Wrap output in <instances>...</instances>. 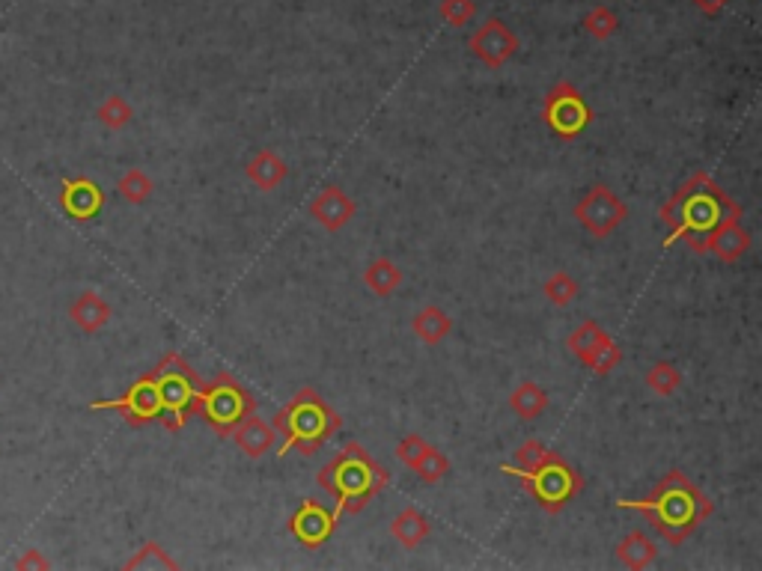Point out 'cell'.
Returning a JSON list of instances; mask_svg holds the SVG:
<instances>
[{
    "label": "cell",
    "instance_id": "obj_1",
    "mask_svg": "<svg viewBox=\"0 0 762 571\" xmlns=\"http://www.w3.org/2000/svg\"><path fill=\"white\" fill-rule=\"evenodd\" d=\"M742 215V206L706 170H697L661 206V224L670 227L664 244L670 247L685 238L688 250L706 253V241L712 238V232Z\"/></svg>",
    "mask_w": 762,
    "mask_h": 571
},
{
    "label": "cell",
    "instance_id": "obj_2",
    "mask_svg": "<svg viewBox=\"0 0 762 571\" xmlns=\"http://www.w3.org/2000/svg\"><path fill=\"white\" fill-rule=\"evenodd\" d=\"M617 509L640 512L643 518H649V524L667 545H682L709 521L715 503L700 491V485L688 473L667 470L649 497L617 500Z\"/></svg>",
    "mask_w": 762,
    "mask_h": 571
},
{
    "label": "cell",
    "instance_id": "obj_3",
    "mask_svg": "<svg viewBox=\"0 0 762 571\" xmlns=\"http://www.w3.org/2000/svg\"><path fill=\"white\" fill-rule=\"evenodd\" d=\"M316 482L337 500L334 518L340 521V515L364 512L387 488L390 473L358 441H349L337 456L319 470Z\"/></svg>",
    "mask_w": 762,
    "mask_h": 571
},
{
    "label": "cell",
    "instance_id": "obj_4",
    "mask_svg": "<svg viewBox=\"0 0 762 571\" xmlns=\"http://www.w3.org/2000/svg\"><path fill=\"white\" fill-rule=\"evenodd\" d=\"M515 461L518 464H501V470L518 476V482L536 497V503L548 515L563 512L584 491V476L566 458L545 450L539 441H524L515 450Z\"/></svg>",
    "mask_w": 762,
    "mask_h": 571
},
{
    "label": "cell",
    "instance_id": "obj_5",
    "mask_svg": "<svg viewBox=\"0 0 762 571\" xmlns=\"http://www.w3.org/2000/svg\"><path fill=\"white\" fill-rule=\"evenodd\" d=\"M280 435L277 458L289 450H298L304 456H316L343 426L340 414L319 396L313 387H301L274 417L271 423Z\"/></svg>",
    "mask_w": 762,
    "mask_h": 571
},
{
    "label": "cell",
    "instance_id": "obj_6",
    "mask_svg": "<svg viewBox=\"0 0 762 571\" xmlns=\"http://www.w3.org/2000/svg\"><path fill=\"white\" fill-rule=\"evenodd\" d=\"M158 393H161V426H167V432H179L191 414L200 411V393H203V381L200 375L188 366V360L176 351H167L161 357V363L152 369Z\"/></svg>",
    "mask_w": 762,
    "mask_h": 571
},
{
    "label": "cell",
    "instance_id": "obj_7",
    "mask_svg": "<svg viewBox=\"0 0 762 571\" xmlns=\"http://www.w3.org/2000/svg\"><path fill=\"white\" fill-rule=\"evenodd\" d=\"M197 414H203V420L215 429L218 438H230L245 417L256 414V399L236 375L221 372L209 384H203Z\"/></svg>",
    "mask_w": 762,
    "mask_h": 571
},
{
    "label": "cell",
    "instance_id": "obj_8",
    "mask_svg": "<svg viewBox=\"0 0 762 571\" xmlns=\"http://www.w3.org/2000/svg\"><path fill=\"white\" fill-rule=\"evenodd\" d=\"M542 122L557 137L575 140L593 122V111H590V105H587V99L581 96L578 87H572L569 81H557L542 99Z\"/></svg>",
    "mask_w": 762,
    "mask_h": 571
},
{
    "label": "cell",
    "instance_id": "obj_9",
    "mask_svg": "<svg viewBox=\"0 0 762 571\" xmlns=\"http://www.w3.org/2000/svg\"><path fill=\"white\" fill-rule=\"evenodd\" d=\"M566 348L596 375H611L623 363V348L614 343V337L599 322H593V319L578 325L569 334Z\"/></svg>",
    "mask_w": 762,
    "mask_h": 571
},
{
    "label": "cell",
    "instance_id": "obj_10",
    "mask_svg": "<svg viewBox=\"0 0 762 571\" xmlns=\"http://www.w3.org/2000/svg\"><path fill=\"white\" fill-rule=\"evenodd\" d=\"M575 218L578 224L587 229L593 238H608L614 229L620 227L629 218V206L620 200V194H614V188L608 185H593L575 206Z\"/></svg>",
    "mask_w": 762,
    "mask_h": 571
},
{
    "label": "cell",
    "instance_id": "obj_11",
    "mask_svg": "<svg viewBox=\"0 0 762 571\" xmlns=\"http://www.w3.org/2000/svg\"><path fill=\"white\" fill-rule=\"evenodd\" d=\"M93 411H120L131 426H146V423H161V393L155 384V375H143L137 378L120 399H108V402H93Z\"/></svg>",
    "mask_w": 762,
    "mask_h": 571
},
{
    "label": "cell",
    "instance_id": "obj_12",
    "mask_svg": "<svg viewBox=\"0 0 762 571\" xmlns=\"http://www.w3.org/2000/svg\"><path fill=\"white\" fill-rule=\"evenodd\" d=\"M471 54L486 66V69H501L518 54V36L512 33L507 21L501 18H489L483 27H477V33L468 39Z\"/></svg>",
    "mask_w": 762,
    "mask_h": 571
},
{
    "label": "cell",
    "instance_id": "obj_13",
    "mask_svg": "<svg viewBox=\"0 0 762 571\" xmlns=\"http://www.w3.org/2000/svg\"><path fill=\"white\" fill-rule=\"evenodd\" d=\"M334 530H337V518L319 500H301V506L289 518V533L304 548H322L334 536Z\"/></svg>",
    "mask_w": 762,
    "mask_h": 571
},
{
    "label": "cell",
    "instance_id": "obj_14",
    "mask_svg": "<svg viewBox=\"0 0 762 571\" xmlns=\"http://www.w3.org/2000/svg\"><path fill=\"white\" fill-rule=\"evenodd\" d=\"M307 212H310V218H313L319 227H325L328 232H340V229L355 218L358 206H355V200H352L343 188L328 185L325 191H319V194L310 200Z\"/></svg>",
    "mask_w": 762,
    "mask_h": 571
},
{
    "label": "cell",
    "instance_id": "obj_15",
    "mask_svg": "<svg viewBox=\"0 0 762 571\" xmlns=\"http://www.w3.org/2000/svg\"><path fill=\"white\" fill-rule=\"evenodd\" d=\"M60 206L66 215H72L75 221H93L102 206H105V194L102 188L87 179V176H75V179H63V194H60Z\"/></svg>",
    "mask_w": 762,
    "mask_h": 571
},
{
    "label": "cell",
    "instance_id": "obj_16",
    "mask_svg": "<svg viewBox=\"0 0 762 571\" xmlns=\"http://www.w3.org/2000/svg\"><path fill=\"white\" fill-rule=\"evenodd\" d=\"M751 247H754V235L742 227V218H733V221L721 224L712 232V238L706 241V253L718 256L727 265L739 262Z\"/></svg>",
    "mask_w": 762,
    "mask_h": 571
},
{
    "label": "cell",
    "instance_id": "obj_17",
    "mask_svg": "<svg viewBox=\"0 0 762 571\" xmlns=\"http://www.w3.org/2000/svg\"><path fill=\"white\" fill-rule=\"evenodd\" d=\"M233 441L248 458H262L277 447V429L265 423L262 417L251 414L233 429Z\"/></svg>",
    "mask_w": 762,
    "mask_h": 571
},
{
    "label": "cell",
    "instance_id": "obj_18",
    "mask_svg": "<svg viewBox=\"0 0 762 571\" xmlns=\"http://www.w3.org/2000/svg\"><path fill=\"white\" fill-rule=\"evenodd\" d=\"M69 316H72V322H75L84 334H96V331H102V328L111 322L114 310H111V304H108L96 289H87V292H81V295L75 298V304L69 307Z\"/></svg>",
    "mask_w": 762,
    "mask_h": 571
},
{
    "label": "cell",
    "instance_id": "obj_19",
    "mask_svg": "<svg viewBox=\"0 0 762 571\" xmlns=\"http://www.w3.org/2000/svg\"><path fill=\"white\" fill-rule=\"evenodd\" d=\"M245 176L251 179V185L259 188V191H274L289 176V167H286V161L274 149H259L254 158L245 164Z\"/></svg>",
    "mask_w": 762,
    "mask_h": 571
},
{
    "label": "cell",
    "instance_id": "obj_20",
    "mask_svg": "<svg viewBox=\"0 0 762 571\" xmlns=\"http://www.w3.org/2000/svg\"><path fill=\"white\" fill-rule=\"evenodd\" d=\"M432 533V524L429 518L417 509V506H405L393 521H390V536L405 548V551H414L420 548Z\"/></svg>",
    "mask_w": 762,
    "mask_h": 571
},
{
    "label": "cell",
    "instance_id": "obj_21",
    "mask_svg": "<svg viewBox=\"0 0 762 571\" xmlns=\"http://www.w3.org/2000/svg\"><path fill=\"white\" fill-rule=\"evenodd\" d=\"M411 331H414V337H417L420 343L441 345L450 337V331H453V319H450L441 307L429 304V307H423L420 313H414Z\"/></svg>",
    "mask_w": 762,
    "mask_h": 571
},
{
    "label": "cell",
    "instance_id": "obj_22",
    "mask_svg": "<svg viewBox=\"0 0 762 571\" xmlns=\"http://www.w3.org/2000/svg\"><path fill=\"white\" fill-rule=\"evenodd\" d=\"M617 560L632 571L652 569L658 560V545L643 533V530H632L620 545H617Z\"/></svg>",
    "mask_w": 762,
    "mask_h": 571
},
{
    "label": "cell",
    "instance_id": "obj_23",
    "mask_svg": "<svg viewBox=\"0 0 762 571\" xmlns=\"http://www.w3.org/2000/svg\"><path fill=\"white\" fill-rule=\"evenodd\" d=\"M509 408H512V414L518 417V420H524V423H530V420H536V417H542L545 414V408H548V393L536 384V381H521L512 393H509Z\"/></svg>",
    "mask_w": 762,
    "mask_h": 571
},
{
    "label": "cell",
    "instance_id": "obj_24",
    "mask_svg": "<svg viewBox=\"0 0 762 571\" xmlns=\"http://www.w3.org/2000/svg\"><path fill=\"white\" fill-rule=\"evenodd\" d=\"M364 283H367V289H370L373 295L390 298V295L399 289V283H402V271L396 268L393 259L381 256V259L370 262V265L364 268Z\"/></svg>",
    "mask_w": 762,
    "mask_h": 571
},
{
    "label": "cell",
    "instance_id": "obj_25",
    "mask_svg": "<svg viewBox=\"0 0 762 571\" xmlns=\"http://www.w3.org/2000/svg\"><path fill=\"white\" fill-rule=\"evenodd\" d=\"M646 384H649V390L655 393V396H673L679 387H682V372H679V366L676 363H670V360H658V363H652L649 366V372H646Z\"/></svg>",
    "mask_w": 762,
    "mask_h": 571
},
{
    "label": "cell",
    "instance_id": "obj_26",
    "mask_svg": "<svg viewBox=\"0 0 762 571\" xmlns=\"http://www.w3.org/2000/svg\"><path fill=\"white\" fill-rule=\"evenodd\" d=\"M117 191L123 194V200H126V203H131V206H143V203L152 197L155 185H152V179H149V173H146V170H140V167H131V170H126V173L120 176V182H117Z\"/></svg>",
    "mask_w": 762,
    "mask_h": 571
},
{
    "label": "cell",
    "instance_id": "obj_27",
    "mask_svg": "<svg viewBox=\"0 0 762 571\" xmlns=\"http://www.w3.org/2000/svg\"><path fill=\"white\" fill-rule=\"evenodd\" d=\"M542 292H545V298H548L554 307H569V304L578 298V280H575L572 274H566V271H554V274L545 280Z\"/></svg>",
    "mask_w": 762,
    "mask_h": 571
},
{
    "label": "cell",
    "instance_id": "obj_28",
    "mask_svg": "<svg viewBox=\"0 0 762 571\" xmlns=\"http://www.w3.org/2000/svg\"><path fill=\"white\" fill-rule=\"evenodd\" d=\"M617 27H620V18L614 15L611 6H596V9H590L587 18H584V30H587L596 42L611 39V36L617 33Z\"/></svg>",
    "mask_w": 762,
    "mask_h": 571
},
{
    "label": "cell",
    "instance_id": "obj_29",
    "mask_svg": "<svg viewBox=\"0 0 762 571\" xmlns=\"http://www.w3.org/2000/svg\"><path fill=\"white\" fill-rule=\"evenodd\" d=\"M126 569H179V563H176L158 542H146V545L128 560Z\"/></svg>",
    "mask_w": 762,
    "mask_h": 571
},
{
    "label": "cell",
    "instance_id": "obj_30",
    "mask_svg": "<svg viewBox=\"0 0 762 571\" xmlns=\"http://www.w3.org/2000/svg\"><path fill=\"white\" fill-rule=\"evenodd\" d=\"M99 122L105 125V128H111V131H120V128H126L128 122L134 119V111H131V105H128L123 96H108L102 105H99Z\"/></svg>",
    "mask_w": 762,
    "mask_h": 571
},
{
    "label": "cell",
    "instance_id": "obj_31",
    "mask_svg": "<svg viewBox=\"0 0 762 571\" xmlns=\"http://www.w3.org/2000/svg\"><path fill=\"white\" fill-rule=\"evenodd\" d=\"M414 473L420 476V482H426V485H438V482L450 473V458L444 456L438 447H429V453L420 458V464L414 467Z\"/></svg>",
    "mask_w": 762,
    "mask_h": 571
},
{
    "label": "cell",
    "instance_id": "obj_32",
    "mask_svg": "<svg viewBox=\"0 0 762 571\" xmlns=\"http://www.w3.org/2000/svg\"><path fill=\"white\" fill-rule=\"evenodd\" d=\"M438 12H441V21L447 27H465L474 18L477 3L474 0H441Z\"/></svg>",
    "mask_w": 762,
    "mask_h": 571
},
{
    "label": "cell",
    "instance_id": "obj_33",
    "mask_svg": "<svg viewBox=\"0 0 762 571\" xmlns=\"http://www.w3.org/2000/svg\"><path fill=\"white\" fill-rule=\"evenodd\" d=\"M429 447H432V444H426V441H423V435L411 432V435H405V438L396 444V458H399L405 467H411V470H414V467L420 464V458L429 453Z\"/></svg>",
    "mask_w": 762,
    "mask_h": 571
},
{
    "label": "cell",
    "instance_id": "obj_34",
    "mask_svg": "<svg viewBox=\"0 0 762 571\" xmlns=\"http://www.w3.org/2000/svg\"><path fill=\"white\" fill-rule=\"evenodd\" d=\"M703 15H709V18H715V15H721L733 0H691Z\"/></svg>",
    "mask_w": 762,
    "mask_h": 571
},
{
    "label": "cell",
    "instance_id": "obj_35",
    "mask_svg": "<svg viewBox=\"0 0 762 571\" xmlns=\"http://www.w3.org/2000/svg\"><path fill=\"white\" fill-rule=\"evenodd\" d=\"M51 563L39 554V551H27V557H21L18 563H15V569H48Z\"/></svg>",
    "mask_w": 762,
    "mask_h": 571
}]
</instances>
